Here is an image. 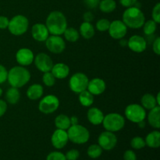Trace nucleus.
<instances>
[{"instance_id":"nucleus-26","label":"nucleus","mask_w":160,"mask_h":160,"mask_svg":"<svg viewBox=\"0 0 160 160\" xmlns=\"http://www.w3.org/2000/svg\"><path fill=\"white\" fill-rule=\"evenodd\" d=\"M55 125L57 128V129L64 130V131L68 130V128L71 126L69 117H67V115H64V114H60L56 117Z\"/></svg>"},{"instance_id":"nucleus-38","label":"nucleus","mask_w":160,"mask_h":160,"mask_svg":"<svg viewBox=\"0 0 160 160\" xmlns=\"http://www.w3.org/2000/svg\"><path fill=\"white\" fill-rule=\"evenodd\" d=\"M80 152L77 149H71L65 155L67 160H77L79 158Z\"/></svg>"},{"instance_id":"nucleus-50","label":"nucleus","mask_w":160,"mask_h":160,"mask_svg":"<svg viewBox=\"0 0 160 160\" xmlns=\"http://www.w3.org/2000/svg\"><path fill=\"white\" fill-rule=\"evenodd\" d=\"M120 45H128V42L126 40H121L120 42Z\"/></svg>"},{"instance_id":"nucleus-5","label":"nucleus","mask_w":160,"mask_h":160,"mask_svg":"<svg viewBox=\"0 0 160 160\" xmlns=\"http://www.w3.org/2000/svg\"><path fill=\"white\" fill-rule=\"evenodd\" d=\"M102 125L105 129L110 132H117L123 129L125 125V119L119 113H109L104 116Z\"/></svg>"},{"instance_id":"nucleus-29","label":"nucleus","mask_w":160,"mask_h":160,"mask_svg":"<svg viewBox=\"0 0 160 160\" xmlns=\"http://www.w3.org/2000/svg\"><path fill=\"white\" fill-rule=\"evenodd\" d=\"M99 9L102 12L109 13L115 10L117 3L114 0H102L99 2Z\"/></svg>"},{"instance_id":"nucleus-7","label":"nucleus","mask_w":160,"mask_h":160,"mask_svg":"<svg viewBox=\"0 0 160 160\" xmlns=\"http://www.w3.org/2000/svg\"><path fill=\"white\" fill-rule=\"evenodd\" d=\"M125 116L130 121L138 123L145 120L146 112L141 105L131 104L125 109Z\"/></svg>"},{"instance_id":"nucleus-42","label":"nucleus","mask_w":160,"mask_h":160,"mask_svg":"<svg viewBox=\"0 0 160 160\" xmlns=\"http://www.w3.org/2000/svg\"><path fill=\"white\" fill-rule=\"evenodd\" d=\"M100 0H84L86 6L90 9H95L99 5Z\"/></svg>"},{"instance_id":"nucleus-1","label":"nucleus","mask_w":160,"mask_h":160,"mask_svg":"<svg viewBox=\"0 0 160 160\" xmlns=\"http://www.w3.org/2000/svg\"><path fill=\"white\" fill-rule=\"evenodd\" d=\"M45 26L52 34L61 35L67 28V18L60 11H52L47 17Z\"/></svg>"},{"instance_id":"nucleus-21","label":"nucleus","mask_w":160,"mask_h":160,"mask_svg":"<svg viewBox=\"0 0 160 160\" xmlns=\"http://www.w3.org/2000/svg\"><path fill=\"white\" fill-rule=\"evenodd\" d=\"M160 107L159 106H156L153 109H150L149 113L148 116V120L149 124L152 128L156 129H159L160 128Z\"/></svg>"},{"instance_id":"nucleus-47","label":"nucleus","mask_w":160,"mask_h":160,"mask_svg":"<svg viewBox=\"0 0 160 160\" xmlns=\"http://www.w3.org/2000/svg\"><path fill=\"white\" fill-rule=\"evenodd\" d=\"M70 124L71 125L78 124V117H75V116L70 117Z\"/></svg>"},{"instance_id":"nucleus-44","label":"nucleus","mask_w":160,"mask_h":160,"mask_svg":"<svg viewBox=\"0 0 160 160\" xmlns=\"http://www.w3.org/2000/svg\"><path fill=\"white\" fill-rule=\"evenodd\" d=\"M153 51L156 55H160V38L157 37L156 40L154 41V43L152 45Z\"/></svg>"},{"instance_id":"nucleus-17","label":"nucleus","mask_w":160,"mask_h":160,"mask_svg":"<svg viewBox=\"0 0 160 160\" xmlns=\"http://www.w3.org/2000/svg\"><path fill=\"white\" fill-rule=\"evenodd\" d=\"M31 34L34 40L38 42H45L49 36V32L45 24L35 23L31 28Z\"/></svg>"},{"instance_id":"nucleus-27","label":"nucleus","mask_w":160,"mask_h":160,"mask_svg":"<svg viewBox=\"0 0 160 160\" xmlns=\"http://www.w3.org/2000/svg\"><path fill=\"white\" fill-rule=\"evenodd\" d=\"M6 98L8 102L11 105H14L18 102L20 98V94L18 88L12 87L8 89L6 94Z\"/></svg>"},{"instance_id":"nucleus-3","label":"nucleus","mask_w":160,"mask_h":160,"mask_svg":"<svg viewBox=\"0 0 160 160\" xmlns=\"http://www.w3.org/2000/svg\"><path fill=\"white\" fill-rule=\"evenodd\" d=\"M123 22L128 28L138 29L145 23V17L138 7L132 6L124 11L123 14Z\"/></svg>"},{"instance_id":"nucleus-20","label":"nucleus","mask_w":160,"mask_h":160,"mask_svg":"<svg viewBox=\"0 0 160 160\" xmlns=\"http://www.w3.org/2000/svg\"><path fill=\"white\" fill-rule=\"evenodd\" d=\"M87 116L88 121L93 125L101 124L104 119L103 112L96 107H92L89 109V110L88 111Z\"/></svg>"},{"instance_id":"nucleus-9","label":"nucleus","mask_w":160,"mask_h":160,"mask_svg":"<svg viewBox=\"0 0 160 160\" xmlns=\"http://www.w3.org/2000/svg\"><path fill=\"white\" fill-rule=\"evenodd\" d=\"M59 106V98L56 95H48L41 100L38 105V109L42 113L51 114L57 110Z\"/></svg>"},{"instance_id":"nucleus-35","label":"nucleus","mask_w":160,"mask_h":160,"mask_svg":"<svg viewBox=\"0 0 160 160\" xmlns=\"http://www.w3.org/2000/svg\"><path fill=\"white\" fill-rule=\"evenodd\" d=\"M109 25H110V21L107 19H101L96 23V28L98 31H106L109 30Z\"/></svg>"},{"instance_id":"nucleus-43","label":"nucleus","mask_w":160,"mask_h":160,"mask_svg":"<svg viewBox=\"0 0 160 160\" xmlns=\"http://www.w3.org/2000/svg\"><path fill=\"white\" fill-rule=\"evenodd\" d=\"M9 19L4 16H0V29H6L9 26Z\"/></svg>"},{"instance_id":"nucleus-30","label":"nucleus","mask_w":160,"mask_h":160,"mask_svg":"<svg viewBox=\"0 0 160 160\" xmlns=\"http://www.w3.org/2000/svg\"><path fill=\"white\" fill-rule=\"evenodd\" d=\"M63 34L67 41L70 42H76L79 38V32L73 28H67Z\"/></svg>"},{"instance_id":"nucleus-41","label":"nucleus","mask_w":160,"mask_h":160,"mask_svg":"<svg viewBox=\"0 0 160 160\" xmlns=\"http://www.w3.org/2000/svg\"><path fill=\"white\" fill-rule=\"evenodd\" d=\"M120 4L127 8L136 6L138 3V0H120Z\"/></svg>"},{"instance_id":"nucleus-4","label":"nucleus","mask_w":160,"mask_h":160,"mask_svg":"<svg viewBox=\"0 0 160 160\" xmlns=\"http://www.w3.org/2000/svg\"><path fill=\"white\" fill-rule=\"evenodd\" d=\"M69 140L74 144H84L89 140L90 133L88 130L80 124L71 125L67 130Z\"/></svg>"},{"instance_id":"nucleus-18","label":"nucleus","mask_w":160,"mask_h":160,"mask_svg":"<svg viewBox=\"0 0 160 160\" xmlns=\"http://www.w3.org/2000/svg\"><path fill=\"white\" fill-rule=\"evenodd\" d=\"M106 88V82L101 78H93L88 81V91L93 95H99L105 92Z\"/></svg>"},{"instance_id":"nucleus-11","label":"nucleus","mask_w":160,"mask_h":160,"mask_svg":"<svg viewBox=\"0 0 160 160\" xmlns=\"http://www.w3.org/2000/svg\"><path fill=\"white\" fill-rule=\"evenodd\" d=\"M98 145L102 149L109 151L115 148L117 143V138L113 132L110 131H104L99 135L98 139Z\"/></svg>"},{"instance_id":"nucleus-14","label":"nucleus","mask_w":160,"mask_h":160,"mask_svg":"<svg viewBox=\"0 0 160 160\" xmlns=\"http://www.w3.org/2000/svg\"><path fill=\"white\" fill-rule=\"evenodd\" d=\"M68 134L64 130L57 129L54 131L51 138L52 145L57 149L64 148L68 142Z\"/></svg>"},{"instance_id":"nucleus-28","label":"nucleus","mask_w":160,"mask_h":160,"mask_svg":"<svg viewBox=\"0 0 160 160\" xmlns=\"http://www.w3.org/2000/svg\"><path fill=\"white\" fill-rule=\"evenodd\" d=\"M79 101L83 106L89 107L94 102V95L91 94L88 91L84 90L79 93Z\"/></svg>"},{"instance_id":"nucleus-19","label":"nucleus","mask_w":160,"mask_h":160,"mask_svg":"<svg viewBox=\"0 0 160 160\" xmlns=\"http://www.w3.org/2000/svg\"><path fill=\"white\" fill-rule=\"evenodd\" d=\"M51 73L57 79H64L70 73V68L68 66L62 62H59L53 65Z\"/></svg>"},{"instance_id":"nucleus-24","label":"nucleus","mask_w":160,"mask_h":160,"mask_svg":"<svg viewBox=\"0 0 160 160\" xmlns=\"http://www.w3.org/2000/svg\"><path fill=\"white\" fill-rule=\"evenodd\" d=\"M80 34L84 38L90 39L95 35V28L89 22H83L80 27Z\"/></svg>"},{"instance_id":"nucleus-8","label":"nucleus","mask_w":160,"mask_h":160,"mask_svg":"<svg viewBox=\"0 0 160 160\" xmlns=\"http://www.w3.org/2000/svg\"><path fill=\"white\" fill-rule=\"evenodd\" d=\"M88 81V78L84 73H76L70 78L69 86L72 92L79 94L87 89Z\"/></svg>"},{"instance_id":"nucleus-36","label":"nucleus","mask_w":160,"mask_h":160,"mask_svg":"<svg viewBox=\"0 0 160 160\" xmlns=\"http://www.w3.org/2000/svg\"><path fill=\"white\" fill-rule=\"evenodd\" d=\"M46 160H67L65 155L60 152H52L47 156Z\"/></svg>"},{"instance_id":"nucleus-33","label":"nucleus","mask_w":160,"mask_h":160,"mask_svg":"<svg viewBox=\"0 0 160 160\" xmlns=\"http://www.w3.org/2000/svg\"><path fill=\"white\" fill-rule=\"evenodd\" d=\"M56 78L53 76V74L51 73V71L44 73L43 77H42L43 83L45 85L48 86V87H52V86L54 85L55 83H56Z\"/></svg>"},{"instance_id":"nucleus-34","label":"nucleus","mask_w":160,"mask_h":160,"mask_svg":"<svg viewBox=\"0 0 160 160\" xmlns=\"http://www.w3.org/2000/svg\"><path fill=\"white\" fill-rule=\"evenodd\" d=\"M131 145L134 149H142L145 146V142L142 138L141 137H134L131 140Z\"/></svg>"},{"instance_id":"nucleus-12","label":"nucleus","mask_w":160,"mask_h":160,"mask_svg":"<svg viewBox=\"0 0 160 160\" xmlns=\"http://www.w3.org/2000/svg\"><path fill=\"white\" fill-rule=\"evenodd\" d=\"M108 31L112 38L122 39L128 32V27L122 20H113L110 23Z\"/></svg>"},{"instance_id":"nucleus-39","label":"nucleus","mask_w":160,"mask_h":160,"mask_svg":"<svg viewBox=\"0 0 160 160\" xmlns=\"http://www.w3.org/2000/svg\"><path fill=\"white\" fill-rule=\"evenodd\" d=\"M8 71L6 67L0 64V84H2L5 81H7Z\"/></svg>"},{"instance_id":"nucleus-48","label":"nucleus","mask_w":160,"mask_h":160,"mask_svg":"<svg viewBox=\"0 0 160 160\" xmlns=\"http://www.w3.org/2000/svg\"><path fill=\"white\" fill-rule=\"evenodd\" d=\"M138 126L142 128H144L145 127V123L144 120L143 121H141V122H139V123H138Z\"/></svg>"},{"instance_id":"nucleus-46","label":"nucleus","mask_w":160,"mask_h":160,"mask_svg":"<svg viewBox=\"0 0 160 160\" xmlns=\"http://www.w3.org/2000/svg\"><path fill=\"white\" fill-rule=\"evenodd\" d=\"M83 19H84V22H89L91 23V21L94 20V15L91 12H86L85 13L83 16Z\"/></svg>"},{"instance_id":"nucleus-40","label":"nucleus","mask_w":160,"mask_h":160,"mask_svg":"<svg viewBox=\"0 0 160 160\" xmlns=\"http://www.w3.org/2000/svg\"><path fill=\"white\" fill-rule=\"evenodd\" d=\"M124 160H137V156L132 150H127L123 155Z\"/></svg>"},{"instance_id":"nucleus-31","label":"nucleus","mask_w":160,"mask_h":160,"mask_svg":"<svg viewBox=\"0 0 160 160\" xmlns=\"http://www.w3.org/2000/svg\"><path fill=\"white\" fill-rule=\"evenodd\" d=\"M142 27H143L144 33H145L147 36H150L152 35V34L156 32V28H157V23H156L153 20H150L145 22V23H144Z\"/></svg>"},{"instance_id":"nucleus-37","label":"nucleus","mask_w":160,"mask_h":160,"mask_svg":"<svg viewBox=\"0 0 160 160\" xmlns=\"http://www.w3.org/2000/svg\"><path fill=\"white\" fill-rule=\"evenodd\" d=\"M152 17L153 20L156 23H160V3L158 2L156 6H154L152 12Z\"/></svg>"},{"instance_id":"nucleus-16","label":"nucleus","mask_w":160,"mask_h":160,"mask_svg":"<svg viewBox=\"0 0 160 160\" xmlns=\"http://www.w3.org/2000/svg\"><path fill=\"white\" fill-rule=\"evenodd\" d=\"M16 59L20 65L25 67V66L30 65L34 62V56L31 49L23 48L17 51V54H16Z\"/></svg>"},{"instance_id":"nucleus-2","label":"nucleus","mask_w":160,"mask_h":160,"mask_svg":"<svg viewBox=\"0 0 160 160\" xmlns=\"http://www.w3.org/2000/svg\"><path fill=\"white\" fill-rule=\"evenodd\" d=\"M31 79V73L29 70L23 66H17L12 67L8 72L7 80L12 87L21 88L28 84Z\"/></svg>"},{"instance_id":"nucleus-49","label":"nucleus","mask_w":160,"mask_h":160,"mask_svg":"<svg viewBox=\"0 0 160 160\" xmlns=\"http://www.w3.org/2000/svg\"><path fill=\"white\" fill-rule=\"evenodd\" d=\"M156 102H157L158 106H159V105H160V95H159V93L157 94V96H156Z\"/></svg>"},{"instance_id":"nucleus-13","label":"nucleus","mask_w":160,"mask_h":160,"mask_svg":"<svg viewBox=\"0 0 160 160\" xmlns=\"http://www.w3.org/2000/svg\"><path fill=\"white\" fill-rule=\"evenodd\" d=\"M34 62L38 70L43 73L51 71L53 67V62L51 57L44 52L38 53L34 59Z\"/></svg>"},{"instance_id":"nucleus-15","label":"nucleus","mask_w":160,"mask_h":160,"mask_svg":"<svg viewBox=\"0 0 160 160\" xmlns=\"http://www.w3.org/2000/svg\"><path fill=\"white\" fill-rule=\"evenodd\" d=\"M128 45L131 51L140 53L146 49L147 42L142 36L133 35L128 42Z\"/></svg>"},{"instance_id":"nucleus-51","label":"nucleus","mask_w":160,"mask_h":160,"mask_svg":"<svg viewBox=\"0 0 160 160\" xmlns=\"http://www.w3.org/2000/svg\"><path fill=\"white\" fill-rule=\"evenodd\" d=\"M2 95V89L1 88H0V96H1Z\"/></svg>"},{"instance_id":"nucleus-32","label":"nucleus","mask_w":160,"mask_h":160,"mask_svg":"<svg viewBox=\"0 0 160 160\" xmlns=\"http://www.w3.org/2000/svg\"><path fill=\"white\" fill-rule=\"evenodd\" d=\"M102 153V148L98 145H92L88 148V155L92 159H97Z\"/></svg>"},{"instance_id":"nucleus-23","label":"nucleus","mask_w":160,"mask_h":160,"mask_svg":"<svg viewBox=\"0 0 160 160\" xmlns=\"http://www.w3.org/2000/svg\"><path fill=\"white\" fill-rule=\"evenodd\" d=\"M145 145L152 148H157L160 146V133L158 131H152L146 136Z\"/></svg>"},{"instance_id":"nucleus-25","label":"nucleus","mask_w":160,"mask_h":160,"mask_svg":"<svg viewBox=\"0 0 160 160\" xmlns=\"http://www.w3.org/2000/svg\"><path fill=\"white\" fill-rule=\"evenodd\" d=\"M141 102H142V106L144 109H149V110L156 107V106H158L156 97L149 93L145 94L142 96V99H141Z\"/></svg>"},{"instance_id":"nucleus-22","label":"nucleus","mask_w":160,"mask_h":160,"mask_svg":"<svg viewBox=\"0 0 160 160\" xmlns=\"http://www.w3.org/2000/svg\"><path fill=\"white\" fill-rule=\"evenodd\" d=\"M44 89L41 84H34L28 88L27 91V96L31 100H38L43 95Z\"/></svg>"},{"instance_id":"nucleus-6","label":"nucleus","mask_w":160,"mask_h":160,"mask_svg":"<svg viewBox=\"0 0 160 160\" xmlns=\"http://www.w3.org/2000/svg\"><path fill=\"white\" fill-rule=\"evenodd\" d=\"M29 20L23 15H17L12 17L9 22V32L16 36H20L24 34L28 29Z\"/></svg>"},{"instance_id":"nucleus-10","label":"nucleus","mask_w":160,"mask_h":160,"mask_svg":"<svg viewBox=\"0 0 160 160\" xmlns=\"http://www.w3.org/2000/svg\"><path fill=\"white\" fill-rule=\"evenodd\" d=\"M45 45L48 51L55 54H59L62 52L66 48V43L60 35L48 36L45 40Z\"/></svg>"},{"instance_id":"nucleus-45","label":"nucleus","mask_w":160,"mask_h":160,"mask_svg":"<svg viewBox=\"0 0 160 160\" xmlns=\"http://www.w3.org/2000/svg\"><path fill=\"white\" fill-rule=\"evenodd\" d=\"M6 109H7V105L6 102L3 100L0 99V117H2L6 112Z\"/></svg>"}]
</instances>
